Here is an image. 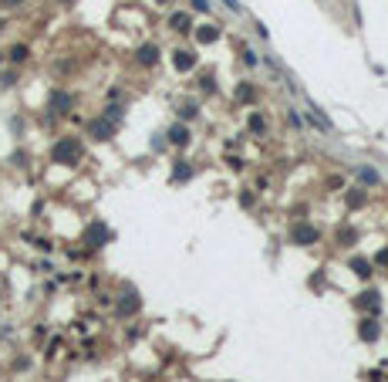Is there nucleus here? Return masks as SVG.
I'll list each match as a JSON object with an SVG mask.
<instances>
[{
	"mask_svg": "<svg viewBox=\"0 0 388 382\" xmlns=\"http://www.w3.org/2000/svg\"><path fill=\"white\" fill-rule=\"evenodd\" d=\"M78 156H81V146H78V142H71V139H65V142H58V146H54V159H58V162H74Z\"/></svg>",
	"mask_w": 388,
	"mask_h": 382,
	"instance_id": "nucleus-1",
	"label": "nucleus"
},
{
	"mask_svg": "<svg viewBox=\"0 0 388 382\" xmlns=\"http://www.w3.org/2000/svg\"><path fill=\"white\" fill-rule=\"evenodd\" d=\"M88 132H91L95 139H108V132H112V125H108V122H91V125H88Z\"/></svg>",
	"mask_w": 388,
	"mask_h": 382,
	"instance_id": "nucleus-2",
	"label": "nucleus"
},
{
	"mask_svg": "<svg viewBox=\"0 0 388 382\" xmlns=\"http://www.w3.org/2000/svg\"><path fill=\"white\" fill-rule=\"evenodd\" d=\"M155 58H159V51H155V44H145V48L138 51V61H142V65H149V61L155 65Z\"/></svg>",
	"mask_w": 388,
	"mask_h": 382,
	"instance_id": "nucleus-3",
	"label": "nucleus"
},
{
	"mask_svg": "<svg viewBox=\"0 0 388 382\" xmlns=\"http://www.w3.org/2000/svg\"><path fill=\"white\" fill-rule=\"evenodd\" d=\"M24 58H27V48L24 44H14L10 48V61H24Z\"/></svg>",
	"mask_w": 388,
	"mask_h": 382,
	"instance_id": "nucleus-4",
	"label": "nucleus"
},
{
	"mask_svg": "<svg viewBox=\"0 0 388 382\" xmlns=\"http://www.w3.org/2000/svg\"><path fill=\"white\" fill-rule=\"evenodd\" d=\"M176 68H193V58H189V51H179V54H176Z\"/></svg>",
	"mask_w": 388,
	"mask_h": 382,
	"instance_id": "nucleus-5",
	"label": "nucleus"
},
{
	"mask_svg": "<svg viewBox=\"0 0 388 382\" xmlns=\"http://www.w3.org/2000/svg\"><path fill=\"white\" fill-rule=\"evenodd\" d=\"M51 105H54L58 112H65V105H71V98H67V95H54V98H51Z\"/></svg>",
	"mask_w": 388,
	"mask_h": 382,
	"instance_id": "nucleus-6",
	"label": "nucleus"
},
{
	"mask_svg": "<svg viewBox=\"0 0 388 382\" xmlns=\"http://www.w3.org/2000/svg\"><path fill=\"white\" fill-rule=\"evenodd\" d=\"M186 136H189V132H186V129H179V125L169 132V139H172V142H186Z\"/></svg>",
	"mask_w": 388,
	"mask_h": 382,
	"instance_id": "nucleus-7",
	"label": "nucleus"
},
{
	"mask_svg": "<svg viewBox=\"0 0 388 382\" xmlns=\"http://www.w3.org/2000/svg\"><path fill=\"white\" fill-rule=\"evenodd\" d=\"M358 176H361L365 183H378V173H375V169H358Z\"/></svg>",
	"mask_w": 388,
	"mask_h": 382,
	"instance_id": "nucleus-8",
	"label": "nucleus"
},
{
	"mask_svg": "<svg viewBox=\"0 0 388 382\" xmlns=\"http://www.w3.org/2000/svg\"><path fill=\"white\" fill-rule=\"evenodd\" d=\"M186 24H189V17H179V14L172 17V27H176V31H186Z\"/></svg>",
	"mask_w": 388,
	"mask_h": 382,
	"instance_id": "nucleus-9",
	"label": "nucleus"
},
{
	"mask_svg": "<svg viewBox=\"0 0 388 382\" xmlns=\"http://www.w3.org/2000/svg\"><path fill=\"white\" fill-rule=\"evenodd\" d=\"M294 237H297V240H311V237H314V230L301 227V230H294Z\"/></svg>",
	"mask_w": 388,
	"mask_h": 382,
	"instance_id": "nucleus-10",
	"label": "nucleus"
},
{
	"mask_svg": "<svg viewBox=\"0 0 388 382\" xmlns=\"http://www.w3.org/2000/svg\"><path fill=\"white\" fill-rule=\"evenodd\" d=\"M193 7L196 10H209V0H193Z\"/></svg>",
	"mask_w": 388,
	"mask_h": 382,
	"instance_id": "nucleus-11",
	"label": "nucleus"
},
{
	"mask_svg": "<svg viewBox=\"0 0 388 382\" xmlns=\"http://www.w3.org/2000/svg\"><path fill=\"white\" fill-rule=\"evenodd\" d=\"M0 3H7V7H17V3H20V0H0Z\"/></svg>",
	"mask_w": 388,
	"mask_h": 382,
	"instance_id": "nucleus-12",
	"label": "nucleus"
}]
</instances>
